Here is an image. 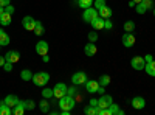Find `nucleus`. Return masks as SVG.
I'll return each mask as SVG.
<instances>
[{"label": "nucleus", "mask_w": 155, "mask_h": 115, "mask_svg": "<svg viewBox=\"0 0 155 115\" xmlns=\"http://www.w3.org/2000/svg\"><path fill=\"white\" fill-rule=\"evenodd\" d=\"M87 79H88V78H87V73H85V72H76V73H73V76H71V83H73L74 86H82V84H85Z\"/></svg>", "instance_id": "nucleus-5"}, {"label": "nucleus", "mask_w": 155, "mask_h": 115, "mask_svg": "<svg viewBox=\"0 0 155 115\" xmlns=\"http://www.w3.org/2000/svg\"><path fill=\"white\" fill-rule=\"evenodd\" d=\"M25 110H27V109H25V106H23V101L19 100V103L12 107V115H23Z\"/></svg>", "instance_id": "nucleus-18"}, {"label": "nucleus", "mask_w": 155, "mask_h": 115, "mask_svg": "<svg viewBox=\"0 0 155 115\" xmlns=\"http://www.w3.org/2000/svg\"><path fill=\"white\" fill-rule=\"evenodd\" d=\"M5 103H6L9 107H14V106L19 103V98H17L16 95H6V98H5Z\"/></svg>", "instance_id": "nucleus-23"}, {"label": "nucleus", "mask_w": 155, "mask_h": 115, "mask_svg": "<svg viewBox=\"0 0 155 115\" xmlns=\"http://www.w3.org/2000/svg\"><path fill=\"white\" fill-rule=\"evenodd\" d=\"M113 103V100H112V96L110 95H101V98L98 100V106L101 107V109H107L110 104Z\"/></svg>", "instance_id": "nucleus-11"}, {"label": "nucleus", "mask_w": 155, "mask_h": 115, "mask_svg": "<svg viewBox=\"0 0 155 115\" xmlns=\"http://www.w3.org/2000/svg\"><path fill=\"white\" fill-rule=\"evenodd\" d=\"M5 59H6L8 62H11V64H16V62H19V59H20V53L16 52V50H11V52H8V53L5 55Z\"/></svg>", "instance_id": "nucleus-13"}, {"label": "nucleus", "mask_w": 155, "mask_h": 115, "mask_svg": "<svg viewBox=\"0 0 155 115\" xmlns=\"http://www.w3.org/2000/svg\"><path fill=\"white\" fill-rule=\"evenodd\" d=\"M12 66H14V64H11V62H5V66H3V69H5V72H11L12 70Z\"/></svg>", "instance_id": "nucleus-38"}, {"label": "nucleus", "mask_w": 155, "mask_h": 115, "mask_svg": "<svg viewBox=\"0 0 155 115\" xmlns=\"http://www.w3.org/2000/svg\"><path fill=\"white\" fill-rule=\"evenodd\" d=\"M90 25H92L93 30H104V19L98 16L96 19H93L92 22H90Z\"/></svg>", "instance_id": "nucleus-17"}, {"label": "nucleus", "mask_w": 155, "mask_h": 115, "mask_svg": "<svg viewBox=\"0 0 155 115\" xmlns=\"http://www.w3.org/2000/svg\"><path fill=\"white\" fill-rule=\"evenodd\" d=\"M44 25L39 22V20H36V27H34V34H37V36H41V34H44Z\"/></svg>", "instance_id": "nucleus-30"}, {"label": "nucleus", "mask_w": 155, "mask_h": 115, "mask_svg": "<svg viewBox=\"0 0 155 115\" xmlns=\"http://www.w3.org/2000/svg\"><path fill=\"white\" fill-rule=\"evenodd\" d=\"M78 93V90H76V86L73 84V87H68L67 89V95H71V96H74Z\"/></svg>", "instance_id": "nucleus-37"}, {"label": "nucleus", "mask_w": 155, "mask_h": 115, "mask_svg": "<svg viewBox=\"0 0 155 115\" xmlns=\"http://www.w3.org/2000/svg\"><path fill=\"white\" fill-rule=\"evenodd\" d=\"M144 61H146V62H152V61H153L152 55H146V56H144Z\"/></svg>", "instance_id": "nucleus-44"}, {"label": "nucleus", "mask_w": 155, "mask_h": 115, "mask_svg": "<svg viewBox=\"0 0 155 115\" xmlns=\"http://www.w3.org/2000/svg\"><path fill=\"white\" fill-rule=\"evenodd\" d=\"M70 112H71V110H62V109H61V113H62V115H70Z\"/></svg>", "instance_id": "nucleus-46"}, {"label": "nucleus", "mask_w": 155, "mask_h": 115, "mask_svg": "<svg viewBox=\"0 0 155 115\" xmlns=\"http://www.w3.org/2000/svg\"><path fill=\"white\" fill-rule=\"evenodd\" d=\"M87 37H88V42H96V41H98V33H96V30H95V31H90Z\"/></svg>", "instance_id": "nucleus-34"}, {"label": "nucleus", "mask_w": 155, "mask_h": 115, "mask_svg": "<svg viewBox=\"0 0 155 115\" xmlns=\"http://www.w3.org/2000/svg\"><path fill=\"white\" fill-rule=\"evenodd\" d=\"M22 27L27 30V31H34V27H36V20L31 17V16H25L22 19Z\"/></svg>", "instance_id": "nucleus-8"}, {"label": "nucleus", "mask_w": 155, "mask_h": 115, "mask_svg": "<svg viewBox=\"0 0 155 115\" xmlns=\"http://www.w3.org/2000/svg\"><path fill=\"white\" fill-rule=\"evenodd\" d=\"M121 42H123V45H124L126 48H130V47L135 45L137 39H135V36H134L132 33H124L123 37H121Z\"/></svg>", "instance_id": "nucleus-7"}, {"label": "nucleus", "mask_w": 155, "mask_h": 115, "mask_svg": "<svg viewBox=\"0 0 155 115\" xmlns=\"http://www.w3.org/2000/svg\"><path fill=\"white\" fill-rule=\"evenodd\" d=\"M99 14H98V9L95 8V6H90V8H87V9H84V14H82V19H84V22H87V23H90L93 19H96Z\"/></svg>", "instance_id": "nucleus-3"}, {"label": "nucleus", "mask_w": 155, "mask_h": 115, "mask_svg": "<svg viewBox=\"0 0 155 115\" xmlns=\"http://www.w3.org/2000/svg\"><path fill=\"white\" fill-rule=\"evenodd\" d=\"M78 6H81L82 9H87L90 6H93V0H78Z\"/></svg>", "instance_id": "nucleus-26"}, {"label": "nucleus", "mask_w": 155, "mask_h": 115, "mask_svg": "<svg viewBox=\"0 0 155 115\" xmlns=\"http://www.w3.org/2000/svg\"><path fill=\"white\" fill-rule=\"evenodd\" d=\"M33 75H34V73H31V70L23 69V70L20 72V78H22L23 81H31V79H33Z\"/></svg>", "instance_id": "nucleus-24"}, {"label": "nucleus", "mask_w": 155, "mask_h": 115, "mask_svg": "<svg viewBox=\"0 0 155 115\" xmlns=\"http://www.w3.org/2000/svg\"><path fill=\"white\" fill-rule=\"evenodd\" d=\"M124 30H126V33H132V31L135 30V22H134V20L124 22Z\"/></svg>", "instance_id": "nucleus-28"}, {"label": "nucleus", "mask_w": 155, "mask_h": 115, "mask_svg": "<svg viewBox=\"0 0 155 115\" xmlns=\"http://www.w3.org/2000/svg\"><path fill=\"white\" fill-rule=\"evenodd\" d=\"M93 6H95L96 9H101L102 6H106V0H95V2H93Z\"/></svg>", "instance_id": "nucleus-35"}, {"label": "nucleus", "mask_w": 155, "mask_h": 115, "mask_svg": "<svg viewBox=\"0 0 155 115\" xmlns=\"http://www.w3.org/2000/svg\"><path fill=\"white\" fill-rule=\"evenodd\" d=\"M109 112H110V115H124V110L118 106V104H115V103H112L109 107Z\"/></svg>", "instance_id": "nucleus-19"}, {"label": "nucleus", "mask_w": 155, "mask_h": 115, "mask_svg": "<svg viewBox=\"0 0 155 115\" xmlns=\"http://www.w3.org/2000/svg\"><path fill=\"white\" fill-rule=\"evenodd\" d=\"M144 70H146V73H147V75L155 76V61H152V62H146Z\"/></svg>", "instance_id": "nucleus-25"}, {"label": "nucleus", "mask_w": 155, "mask_h": 115, "mask_svg": "<svg viewBox=\"0 0 155 115\" xmlns=\"http://www.w3.org/2000/svg\"><path fill=\"white\" fill-rule=\"evenodd\" d=\"M5 11L9 12V14H12V12H14V6H12V5H8V6H5Z\"/></svg>", "instance_id": "nucleus-39"}, {"label": "nucleus", "mask_w": 155, "mask_h": 115, "mask_svg": "<svg viewBox=\"0 0 155 115\" xmlns=\"http://www.w3.org/2000/svg\"><path fill=\"white\" fill-rule=\"evenodd\" d=\"M130 104H132L134 109H144L146 107V100L143 96H134Z\"/></svg>", "instance_id": "nucleus-12"}, {"label": "nucleus", "mask_w": 155, "mask_h": 115, "mask_svg": "<svg viewBox=\"0 0 155 115\" xmlns=\"http://www.w3.org/2000/svg\"><path fill=\"white\" fill-rule=\"evenodd\" d=\"M98 83H99V86H109L110 84V76L109 75H101L99 76V79H98Z\"/></svg>", "instance_id": "nucleus-27"}, {"label": "nucleus", "mask_w": 155, "mask_h": 115, "mask_svg": "<svg viewBox=\"0 0 155 115\" xmlns=\"http://www.w3.org/2000/svg\"><path fill=\"white\" fill-rule=\"evenodd\" d=\"M33 84L34 86H37V87H44V86H47L48 84V81H50V75L47 73V72H37V73H34L33 75Z\"/></svg>", "instance_id": "nucleus-1"}, {"label": "nucleus", "mask_w": 155, "mask_h": 115, "mask_svg": "<svg viewBox=\"0 0 155 115\" xmlns=\"http://www.w3.org/2000/svg\"><path fill=\"white\" fill-rule=\"evenodd\" d=\"M23 106H25V109H27V110L36 109V103H34L33 100H25V101H23Z\"/></svg>", "instance_id": "nucleus-31"}, {"label": "nucleus", "mask_w": 155, "mask_h": 115, "mask_svg": "<svg viewBox=\"0 0 155 115\" xmlns=\"http://www.w3.org/2000/svg\"><path fill=\"white\" fill-rule=\"evenodd\" d=\"M84 86H85V90H87L88 93H96V92H98V87H99V83H98V81H93V79H92V81L87 79Z\"/></svg>", "instance_id": "nucleus-14"}, {"label": "nucleus", "mask_w": 155, "mask_h": 115, "mask_svg": "<svg viewBox=\"0 0 155 115\" xmlns=\"http://www.w3.org/2000/svg\"><path fill=\"white\" fill-rule=\"evenodd\" d=\"M90 106H93V107H96L98 106V100H95V98H92V100H90V103H88Z\"/></svg>", "instance_id": "nucleus-41"}, {"label": "nucleus", "mask_w": 155, "mask_h": 115, "mask_svg": "<svg viewBox=\"0 0 155 115\" xmlns=\"http://www.w3.org/2000/svg\"><path fill=\"white\" fill-rule=\"evenodd\" d=\"M48 42H45V41H41V42H37L36 44V53L39 55V56H45V55H48Z\"/></svg>", "instance_id": "nucleus-10"}, {"label": "nucleus", "mask_w": 155, "mask_h": 115, "mask_svg": "<svg viewBox=\"0 0 155 115\" xmlns=\"http://www.w3.org/2000/svg\"><path fill=\"white\" fill-rule=\"evenodd\" d=\"M11 16L12 14H9V12H3L2 16H0V25H3V27H8V25H11Z\"/></svg>", "instance_id": "nucleus-20"}, {"label": "nucleus", "mask_w": 155, "mask_h": 115, "mask_svg": "<svg viewBox=\"0 0 155 115\" xmlns=\"http://www.w3.org/2000/svg\"><path fill=\"white\" fill-rule=\"evenodd\" d=\"M9 36H8V33H5L2 28H0V45L2 47H6V45H9Z\"/></svg>", "instance_id": "nucleus-21"}, {"label": "nucleus", "mask_w": 155, "mask_h": 115, "mask_svg": "<svg viewBox=\"0 0 155 115\" xmlns=\"http://www.w3.org/2000/svg\"><path fill=\"white\" fill-rule=\"evenodd\" d=\"M42 61H44V62H50V56H48V55L42 56Z\"/></svg>", "instance_id": "nucleus-45"}, {"label": "nucleus", "mask_w": 155, "mask_h": 115, "mask_svg": "<svg viewBox=\"0 0 155 115\" xmlns=\"http://www.w3.org/2000/svg\"><path fill=\"white\" fill-rule=\"evenodd\" d=\"M132 2H135V5H138V3H141L143 0H132Z\"/></svg>", "instance_id": "nucleus-48"}, {"label": "nucleus", "mask_w": 155, "mask_h": 115, "mask_svg": "<svg viewBox=\"0 0 155 115\" xmlns=\"http://www.w3.org/2000/svg\"><path fill=\"white\" fill-rule=\"evenodd\" d=\"M0 47H2V45H0Z\"/></svg>", "instance_id": "nucleus-50"}, {"label": "nucleus", "mask_w": 155, "mask_h": 115, "mask_svg": "<svg viewBox=\"0 0 155 115\" xmlns=\"http://www.w3.org/2000/svg\"><path fill=\"white\" fill-rule=\"evenodd\" d=\"M9 2H11V0H0V6H3V8H5V6L9 5Z\"/></svg>", "instance_id": "nucleus-40"}, {"label": "nucleus", "mask_w": 155, "mask_h": 115, "mask_svg": "<svg viewBox=\"0 0 155 115\" xmlns=\"http://www.w3.org/2000/svg\"><path fill=\"white\" fill-rule=\"evenodd\" d=\"M39 106H41V110L42 112H50V103L47 101V98H44V100H41V103H39Z\"/></svg>", "instance_id": "nucleus-29"}, {"label": "nucleus", "mask_w": 155, "mask_h": 115, "mask_svg": "<svg viewBox=\"0 0 155 115\" xmlns=\"http://www.w3.org/2000/svg\"><path fill=\"white\" fill-rule=\"evenodd\" d=\"M5 62H6L5 56H2V55H0V67H3V66H5Z\"/></svg>", "instance_id": "nucleus-43"}, {"label": "nucleus", "mask_w": 155, "mask_h": 115, "mask_svg": "<svg viewBox=\"0 0 155 115\" xmlns=\"http://www.w3.org/2000/svg\"><path fill=\"white\" fill-rule=\"evenodd\" d=\"M96 52H98V48H96V45H95V42H88L85 47H84V53L88 56V58H92V56H95L96 55Z\"/></svg>", "instance_id": "nucleus-15"}, {"label": "nucleus", "mask_w": 155, "mask_h": 115, "mask_svg": "<svg viewBox=\"0 0 155 115\" xmlns=\"http://www.w3.org/2000/svg\"><path fill=\"white\" fill-rule=\"evenodd\" d=\"M104 92H106V90H104V86H99V87H98V92H96V93H99V95H104Z\"/></svg>", "instance_id": "nucleus-42"}, {"label": "nucleus", "mask_w": 155, "mask_h": 115, "mask_svg": "<svg viewBox=\"0 0 155 115\" xmlns=\"http://www.w3.org/2000/svg\"><path fill=\"white\" fill-rule=\"evenodd\" d=\"M42 96L47 98V100H48V98H53V89H47V87H45L44 90H42Z\"/></svg>", "instance_id": "nucleus-33"}, {"label": "nucleus", "mask_w": 155, "mask_h": 115, "mask_svg": "<svg viewBox=\"0 0 155 115\" xmlns=\"http://www.w3.org/2000/svg\"><path fill=\"white\" fill-rule=\"evenodd\" d=\"M3 12H5V8H3V6H0V16H2Z\"/></svg>", "instance_id": "nucleus-47"}, {"label": "nucleus", "mask_w": 155, "mask_h": 115, "mask_svg": "<svg viewBox=\"0 0 155 115\" xmlns=\"http://www.w3.org/2000/svg\"><path fill=\"white\" fill-rule=\"evenodd\" d=\"M98 14H99V17H102V19H110L112 14H113V11H112V8H109V6L106 5V6H102L101 9H98Z\"/></svg>", "instance_id": "nucleus-16"}, {"label": "nucleus", "mask_w": 155, "mask_h": 115, "mask_svg": "<svg viewBox=\"0 0 155 115\" xmlns=\"http://www.w3.org/2000/svg\"><path fill=\"white\" fill-rule=\"evenodd\" d=\"M96 107H98V106H96ZM96 107H93V106L88 104V106L84 107V113H85V115H96Z\"/></svg>", "instance_id": "nucleus-32"}, {"label": "nucleus", "mask_w": 155, "mask_h": 115, "mask_svg": "<svg viewBox=\"0 0 155 115\" xmlns=\"http://www.w3.org/2000/svg\"><path fill=\"white\" fill-rule=\"evenodd\" d=\"M67 86L64 84V83H58L56 86H54V89H53V98H56V100H59V98H62L64 95H67Z\"/></svg>", "instance_id": "nucleus-4"}, {"label": "nucleus", "mask_w": 155, "mask_h": 115, "mask_svg": "<svg viewBox=\"0 0 155 115\" xmlns=\"http://www.w3.org/2000/svg\"><path fill=\"white\" fill-rule=\"evenodd\" d=\"M130 66L134 70H144V66H146V61L143 56H134L132 61H130Z\"/></svg>", "instance_id": "nucleus-6"}, {"label": "nucleus", "mask_w": 155, "mask_h": 115, "mask_svg": "<svg viewBox=\"0 0 155 115\" xmlns=\"http://www.w3.org/2000/svg\"><path fill=\"white\" fill-rule=\"evenodd\" d=\"M153 16H155V8H153Z\"/></svg>", "instance_id": "nucleus-49"}, {"label": "nucleus", "mask_w": 155, "mask_h": 115, "mask_svg": "<svg viewBox=\"0 0 155 115\" xmlns=\"http://www.w3.org/2000/svg\"><path fill=\"white\" fill-rule=\"evenodd\" d=\"M150 8H152V0H143L141 3L135 5V9H137L138 14H144V12Z\"/></svg>", "instance_id": "nucleus-9"}, {"label": "nucleus", "mask_w": 155, "mask_h": 115, "mask_svg": "<svg viewBox=\"0 0 155 115\" xmlns=\"http://www.w3.org/2000/svg\"><path fill=\"white\" fill-rule=\"evenodd\" d=\"M58 104L62 110H73V107L76 106V101H74V96L71 95H64L62 98H59Z\"/></svg>", "instance_id": "nucleus-2"}, {"label": "nucleus", "mask_w": 155, "mask_h": 115, "mask_svg": "<svg viewBox=\"0 0 155 115\" xmlns=\"http://www.w3.org/2000/svg\"><path fill=\"white\" fill-rule=\"evenodd\" d=\"M113 28V23L110 19H104V30H112Z\"/></svg>", "instance_id": "nucleus-36"}, {"label": "nucleus", "mask_w": 155, "mask_h": 115, "mask_svg": "<svg viewBox=\"0 0 155 115\" xmlns=\"http://www.w3.org/2000/svg\"><path fill=\"white\" fill-rule=\"evenodd\" d=\"M0 115H12V107H9L5 101L0 103Z\"/></svg>", "instance_id": "nucleus-22"}]
</instances>
